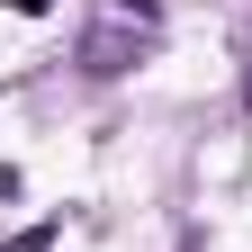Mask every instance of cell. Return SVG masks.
<instances>
[{"label": "cell", "mask_w": 252, "mask_h": 252, "mask_svg": "<svg viewBox=\"0 0 252 252\" xmlns=\"http://www.w3.org/2000/svg\"><path fill=\"white\" fill-rule=\"evenodd\" d=\"M135 54H144L135 27L108 18V27H90V36H81V72H99V81H108V72H135Z\"/></svg>", "instance_id": "cell-1"}, {"label": "cell", "mask_w": 252, "mask_h": 252, "mask_svg": "<svg viewBox=\"0 0 252 252\" xmlns=\"http://www.w3.org/2000/svg\"><path fill=\"white\" fill-rule=\"evenodd\" d=\"M0 9H18V18H45V9H54V0H0Z\"/></svg>", "instance_id": "cell-2"}, {"label": "cell", "mask_w": 252, "mask_h": 252, "mask_svg": "<svg viewBox=\"0 0 252 252\" xmlns=\"http://www.w3.org/2000/svg\"><path fill=\"white\" fill-rule=\"evenodd\" d=\"M243 108H252V54H243Z\"/></svg>", "instance_id": "cell-3"}]
</instances>
